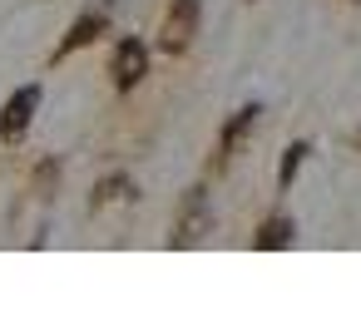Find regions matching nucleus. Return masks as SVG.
<instances>
[{
	"label": "nucleus",
	"instance_id": "obj_1",
	"mask_svg": "<svg viewBox=\"0 0 361 331\" xmlns=\"http://www.w3.org/2000/svg\"><path fill=\"white\" fill-rule=\"evenodd\" d=\"M198 20H203V0H173L164 25H159V50L164 55H183L198 35Z\"/></svg>",
	"mask_w": 361,
	"mask_h": 331
},
{
	"label": "nucleus",
	"instance_id": "obj_2",
	"mask_svg": "<svg viewBox=\"0 0 361 331\" xmlns=\"http://www.w3.org/2000/svg\"><path fill=\"white\" fill-rule=\"evenodd\" d=\"M213 223V208H208V193L203 188H188L183 193V208H178V223H173V247H193Z\"/></svg>",
	"mask_w": 361,
	"mask_h": 331
},
{
	"label": "nucleus",
	"instance_id": "obj_3",
	"mask_svg": "<svg viewBox=\"0 0 361 331\" xmlns=\"http://www.w3.org/2000/svg\"><path fill=\"white\" fill-rule=\"evenodd\" d=\"M35 109H40V85H25V89H16V94H11V104L0 109V139H6V144L25 139V129H30Z\"/></svg>",
	"mask_w": 361,
	"mask_h": 331
},
{
	"label": "nucleus",
	"instance_id": "obj_4",
	"mask_svg": "<svg viewBox=\"0 0 361 331\" xmlns=\"http://www.w3.org/2000/svg\"><path fill=\"white\" fill-rule=\"evenodd\" d=\"M149 75V45L139 35H124L114 50V89H134Z\"/></svg>",
	"mask_w": 361,
	"mask_h": 331
},
{
	"label": "nucleus",
	"instance_id": "obj_5",
	"mask_svg": "<svg viewBox=\"0 0 361 331\" xmlns=\"http://www.w3.org/2000/svg\"><path fill=\"white\" fill-rule=\"evenodd\" d=\"M104 30H109V15H104V11H90V15H80V20L70 25L65 45H60V60H65L70 50H80V45H94V40H99Z\"/></svg>",
	"mask_w": 361,
	"mask_h": 331
},
{
	"label": "nucleus",
	"instance_id": "obj_6",
	"mask_svg": "<svg viewBox=\"0 0 361 331\" xmlns=\"http://www.w3.org/2000/svg\"><path fill=\"white\" fill-rule=\"evenodd\" d=\"M257 114H262V104H243L228 124H223V139H218V158H228L247 134H252V124H257Z\"/></svg>",
	"mask_w": 361,
	"mask_h": 331
},
{
	"label": "nucleus",
	"instance_id": "obj_7",
	"mask_svg": "<svg viewBox=\"0 0 361 331\" xmlns=\"http://www.w3.org/2000/svg\"><path fill=\"white\" fill-rule=\"evenodd\" d=\"M287 242H292V218H287V213L267 218V223L257 227V237H252L257 252H272V247H287Z\"/></svg>",
	"mask_w": 361,
	"mask_h": 331
},
{
	"label": "nucleus",
	"instance_id": "obj_8",
	"mask_svg": "<svg viewBox=\"0 0 361 331\" xmlns=\"http://www.w3.org/2000/svg\"><path fill=\"white\" fill-rule=\"evenodd\" d=\"M302 158H307V144H292L287 154H282V173H277V183L287 188L292 178H297V168H302Z\"/></svg>",
	"mask_w": 361,
	"mask_h": 331
},
{
	"label": "nucleus",
	"instance_id": "obj_9",
	"mask_svg": "<svg viewBox=\"0 0 361 331\" xmlns=\"http://www.w3.org/2000/svg\"><path fill=\"white\" fill-rule=\"evenodd\" d=\"M351 144H356V149H361V134H356V139H351Z\"/></svg>",
	"mask_w": 361,
	"mask_h": 331
}]
</instances>
